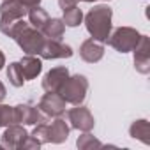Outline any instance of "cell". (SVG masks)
I'll return each mask as SVG.
<instances>
[{"label":"cell","instance_id":"1","mask_svg":"<svg viewBox=\"0 0 150 150\" xmlns=\"http://www.w3.org/2000/svg\"><path fill=\"white\" fill-rule=\"evenodd\" d=\"M85 27L87 32L90 34L92 39L99 41V42H106L110 34H111V20H113V9L110 6H94L85 16Z\"/></svg>","mask_w":150,"mask_h":150},{"label":"cell","instance_id":"2","mask_svg":"<svg viewBox=\"0 0 150 150\" xmlns=\"http://www.w3.org/2000/svg\"><path fill=\"white\" fill-rule=\"evenodd\" d=\"M57 92L67 104H83L88 92V80L83 74H72V76L69 74Z\"/></svg>","mask_w":150,"mask_h":150},{"label":"cell","instance_id":"3","mask_svg":"<svg viewBox=\"0 0 150 150\" xmlns=\"http://www.w3.org/2000/svg\"><path fill=\"white\" fill-rule=\"evenodd\" d=\"M141 34L132 28V27H118L117 30H113L108 37V44L117 50L118 53H129L136 48V44L139 42Z\"/></svg>","mask_w":150,"mask_h":150},{"label":"cell","instance_id":"4","mask_svg":"<svg viewBox=\"0 0 150 150\" xmlns=\"http://www.w3.org/2000/svg\"><path fill=\"white\" fill-rule=\"evenodd\" d=\"M67 124L71 129H76L80 132H88L94 129L96 120L88 108H85L83 104H74V108L67 110Z\"/></svg>","mask_w":150,"mask_h":150},{"label":"cell","instance_id":"5","mask_svg":"<svg viewBox=\"0 0 150 150\" xmlns=\"http://www.w3.org/2000/svg\"><path fill=\"white\" fill-rule=\"evenodd\" d=\"M14 110V124H21V125H35L39 122H46L48 117L42 115V111L30 104V103H21L13 106Z\"/></svg>","mask_w":150,"mask_h":150},{"label":"cell","instance_id":"6","mask_svg":"<svg viewBox=\"0 0 150 150\" xmlns=\"http://www.w3.org/2000/svg\"><path fill=\"white\" fill-rule=\"evenodd\" d=\"M65 106H67V103L62 99V96L58 92H46L41 97L37 108L42 111L44 117L55 118V117H62L65 113Z\"/></svg>","mask_w":150,"mask_h":150},{"label":"cell","instance_id":"7","mask_svg":"<svg viewBox=\"0 0 150 150\" xmlns=\"http://www.w3.org/2000/svg\"><path fill=\"white\" fill-rule=\"evenodd\" d=\"M27 138H28V132L21 124H11L6 127V131L0 136V146L16 150V148H21V145Z\"/></svg>","mask_w":150,"mask_h":150},{"label":"cell","instance_id":"8","mask_svg":"<svg viewBox=\"0 0 150 150\" xmlns=\"http://www.w3.org/2000/svg\"><path fill=\"white\" fill-rule=\"evenodd\" d=\"M134 55V69L139 74H148L150 72V37L143 35L139 37V42L132 50Z\"/></svg>","mask_w":150,"mask_h":150},{"label":"cell","instance_id":"9","mask_svg":"<svg viewBox=\"0 0 150 150\" xmlns=\"http://www.w3.org/2000/svg\"><path fill=\"white\" fill-rule=\"evenodd\" d=\"M42 60H55V58H71L72 57V48L69 44H64L62 41L57 39H46L44 46L39 53Z\"/></svg>","mask_w":150,"mask_h":150},{"label":"cell","instance_id":"10","mask_svg":"<svg viewBox=\"0 0 150 150\" xmlns=\"http://www.w3.org/2000/svg\"><path fill=\"white\" fill-rule=\"evenodd\" d=\"M80 57L81 60L88 64H96L104 57V42H99L96 39H85L80 46Z\"/></svg>","mask_w":150,"mask_h":150},{"label":"cell","instance_id":"11","mask_svg":"<svg viewBox=\"0 0 150 150\" xmlns=\"http://www.w3.org/2000/svg\"><path fill=\"white\" fill-rule=\"evenodd\" d=\"M27 7L20 4L18 0H4L0 6V23H9L25 18Z\"/></svg>","mask_w":150,"mask_h":150},{"label":"cell","instance_id":"12","mask_svg":"<svg viewBox=\"0 0 150 150\" xmlns=\"http://www.w3.org/2000/svg\"><path fill=\"white\" fill-rule=\"evenodd\" d=\"M67 76H69V69L67 67H64V65L53 67V69H50L44 74V78H42V88L46 92H57Z\"/></svg>","mask_w":150,"mask_h":150},{"label":"cell","instance_id":"13","mask_svg":"<svg viewBox=\"0 0 150 150\" xmlns=\"http://www.w3.org/2000/svg\"><path fill=\"white\" fill-rule=\"evenodd\" d=\"M69 132H71L69 124L62 117H55V120L48 124V143L60 145L69 138Z\"/></svg>","mask_w":150,"mask_h":150},{"label":"cell","instance_id":"14","mask_svg":"<svg viewBox=\"0 0 150 150\" xmlns=\"http://www.w3.org/2000/svg\"><path fill=\"white\" fill-rule=\"evenodd\" d=\"M20 67H21L25 81H28V80H34V78H37L39 74H41V71H42V60L37 58V55H25L20 60Z\"/></svg>","mask_w":150,"mask_h":150},{"label":"cell","instance_id":"15","mask_svg":"<svg viewBox=\"0 0 150 150\" xmlns=\"http://www.w3.org/2000/svg\"><path fill=\"white\" fill-rule=\"evenodd\" d=\"M129 136L141 141L143 145H148L150 143V124H148V120H145V118L134 120L129 127Z\"/></svg>","mask_w":150,"mask_h":150},{"label":"cell","instance_id":"16","mask_svg":"<svg viewBox=\"0 0 150 150\" xmlns=\"http://www.w3.org/2000/svg\"><path fill=\"white\" fill-rule=\"evenodd\" d=\"M42 35L46 39H57V41H62L64 37V32H65V25L62 21V18H50L44 27L41 28Z\"/></svg>","mask_w":150,"mask_h":150},{"label":"cell","instance_id":"17","mask_svg":"<svg viewBox=\"0 0 150 150\" xmlns=\"http://www.w3.org/2000/svg\"><path fill=\"white\" fill-rule=\"evenodd\" d=\"M27 14H28V23H30L34 28H37V30H41V28L44 27V23L50 20V16H48L46 9H42L41 6L30 7V9L27 11Z\"/></svg>","mask_w":150,"mask_h":150},{"label":"cell","instance_id":"18","mask_svg":"<svg viewBox=\"0 0 150 150\" xmlns=\"http://www.w3.org/2000/svg\"><path fill=\"white\" fill-rule=\"evenodd\" d=\"M62 21L65 27H78L81 21H83V11L74 6V7H69V9H64V16H62Z\"/></svg>","mask_w":150,"mask_h":150},{"label":"cell","instance_id":"19","mask_svg":"<svg viewBox=\"0 0 150 150\" xmlns=\"http://www.w3.org/2000/svg\"><path fill=\"white\" fill-rule=\"evenodd\" d=\"M7 80L13 87L20 88L23 87L25 83V78H23V72H21V67H20V62H13L7 65Z\"/></svg>","mask_w":150,"mask_h":150},{"label":"cell","instance_id":"20","mask_svg":"<svg viewBox=\"0 0 150 150\" xmlns=\"http://www.w3.org/2000/svg\"><path fill=\"white\" fill-rule=\"evenodd\" d=\"M76 146H78L80 150H90V148H103L104 145H103L94 134H90V131H88V132H83V134L76 139Z\"/></svg>","mask_w":150,"mask_h":150},{"label":"cell","instance_id":"21","mask_svg":"<svg viewBox=\"0 0 150 150\" xmlns=\"http://www.w3.org/2000/svg\"><path fill=\"white\" fill-rule=\"evenodd\" d=\"M11 124H14V110H13V106H7V104L0 103V127H7Z\"/></svg>","mask_w":150,"mask_h":150},{"label":"cell","instance_id":"22","mask_svg":"<svg viewBox=\"0 0 150 150\" xmlns=\"http://www.w3.org/2000/svg\"><path fill=\"white\" fill-rule=\"evenodd\" d=\"M32 136H34L41 145L48 143V124H46V122L35 124V127H34V131H32Z\"/></svg>","mask_w":150,"mask_h":150},{"label":"cell","instance_id":"23","mask_svg":"<svg viewBox=\"0 0 150 150\" xmlns=\"http://www.w3.org/2000/svg\"><path fill=\"white\" fill-rule=\"evenodd\" d=\"M41 146H42V145H41L32 134H28V138H27V139L23 141V145H21V150H25V148H41Z\"/></svg>","mask_w":150,"mask_h":150},{"label":"cell","instance_id":"24","mask_svg":"<svg viewBox=\"0 0 150 150\" xmlns=\"http://www.w3.org/2000/svg\"><path fill=\"white\" fill-rule=\"evenodd\" d=\"M78 2H80V0H58V6H60V9L64 11V9H69V7L78 6Z\"/></svg>","mask_w":150,"mask_h":150},{"label":"cell","instance_id":"25","mask_svg":"<svg viewBox=\"0 0 150 150\" xmlns=\"http://www.w3.org/2000/svg\"><path fill=\"white\" fill-rule=\"evenodd\" d=\"M20 4H23L25 7H27V11L30 9V7H35V6H41V0H18Z\"/></svg>","mask_w":150,"mask_h":150},{"label":"cell","instance_id":"26","mask_svg":"<svg viewBox=\"0 0 150 150\" xmlns=\"http://www.w3.org/2000/svg\"><path fill=\"white\" fill-rule=\"evenodd\" d=\"M6 96H7V92H6V87H4V83L0 81V103H2L4 99H6Z\"/></svg>","mask_w":150,"mask_h":150},{"label":"cell","instance_id":"27","mask_svg":"<svg viewBox=\"0 0 150 150\" xmlns=\"http://www.w3.org/2000/svg\"><path fill=\"white\" fill-rule=\"evenodd\" d=\"M4 65H6V55H4L2 50H0V71L4 69Z\"/></svg>","mask_w":150,"mask_h":150},{"label":"cell","instance_id":"28","mask_svg":"<svg viewBox=\"0 0 150 150\" xmlns=\"http://www.w3.org/2000/svg\"><path fill=\"white\" fill-rule=\"evenodd\" d=\"M80 2H88L90 4V2H96V0H80Z\"/></svg>","mask_w":150,"mask_h":150}]
</instances>
